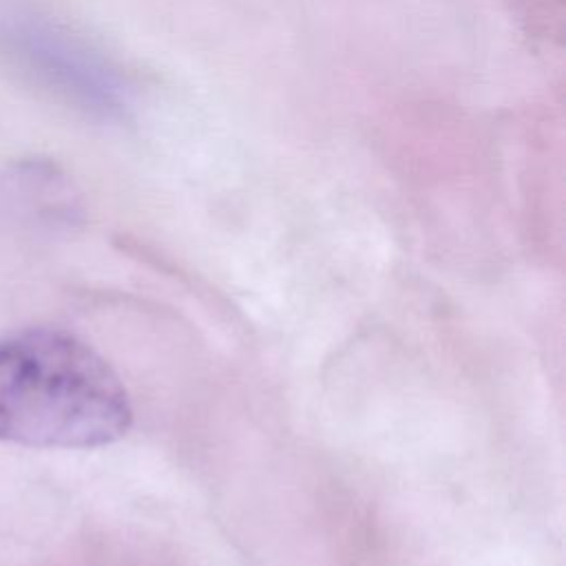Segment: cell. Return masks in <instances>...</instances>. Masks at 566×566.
<instances>
[{"mask_svg":"<svg viewBox=\"0 0 566 566\" xmlns=\"http://www.w3.org/2000/svg\"><path fill=\"white\" fill-rule=\"evenodd\" d=\"M130 422L119 376L73 334L38 327L0 343V440L91 449L124 438Z\"/></svg>","mask_w":566,"mask_h":566,"instance_id":"1","label":"cell"},{"mask_svg":"<svg viewBox=\"0 0 566 566\" xmlns=\"http://www.w3.org/2000/svg\"><path fill=\"white\" fill-rule=\"evenodd\" d=\"M0 49L35 84L97 122H124L135 108L128 73L86 38L40 11L2 9Z\"/></svg>","mask_w":566,"mask_h":566,"instance_id":"2","label":"cell"}]
</instances>
